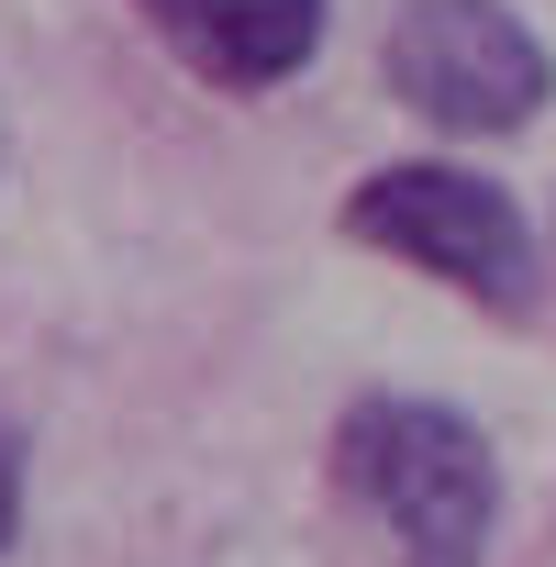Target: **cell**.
Instances as JSON below:
<instances>
[{
	"instance_id": "obj_5",
	"label": "cell",
	"mask_w": 556,
	"mask_h": 567,
	"mask_svg": "<svg viewBox=\"0 0 556 567\" xmlns=\"http://www.w3.org/2000/svg\"><path fill=\"white\" fill-rule=\"evenodd\" d=\"M23 534V423H0V556Z\"/></svg>"
},
{
	"instance_id": "obj_3",
	"label": "cell",
	"mask_w": 556,
	"mask_h": 567,
	"mask_svg": "<svg viewBox=\"0 0 556 567\" xmlns=\"http://www.w3.org/2000/svg\"><path fill=\"white\" fill-rule=\"evenodd\" d=\"M379 68L401 112H423L434 134H523L556 101V56L512 0H401Z\"/></svg>"
},
{
	"instance_id": "obj_1",
	"label": "cell",
	"mask_w": 556,
	"mask_h": 567,
	"mask_svg": "<svg viewBox=\"0 0 556 567\" xmlns=\"http://www.w3.org/2000/svg\"><path fill=\"white\" fill-rule=\"evenodd\" d=\"M334 478L346 501H368L401 545V567H490L501 534V456L456 401H412V390H368L334 423Z\"/></svg>"
},
{
	"instance_id": "obj_2",
	"label": "cell",
	"mask_w": 556,
	"mask_h": 567,
	"mask_svg": "<svg viewBox=\"0 0 556 567\" xmlns=\"http://www.w3.org/2000/svg\"><path fill=\"white\" fill-rule=\"evenodd\" d=\"M346 234L401 256V267H423V278H445L478 312H534V278H545L534 223L512 212V189H490L478 167H445V156L368 167L346 189Z\"/></svg>"
},
{
	"instance_id": "obj_4",
	"label": "cell",
	"mask_w": 556,
	"mask_h": 567,
	"mask_svg": "<svg viewBox=\"0 0 556 567\" xmlns=\"http://www.w3.org/2000/svg\"><path fill=\"white\" fill-rule=\"evenodd\" d=\"M134 12L212 90H278L323 56V0H134Z\"/></svg>"
}]
</instances>
